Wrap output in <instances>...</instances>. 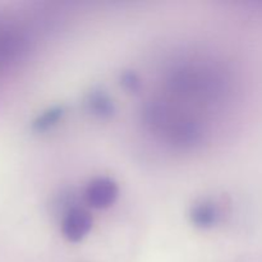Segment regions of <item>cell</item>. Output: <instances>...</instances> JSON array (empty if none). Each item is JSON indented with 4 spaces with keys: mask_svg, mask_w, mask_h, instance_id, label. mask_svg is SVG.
Segmentation results:
<instances>
[{
    "mask_svg": "<svg viewBox=\"0 0 262 262\" xmlns=\"http://www.w3.org/2000/svg\"><path fill=\"white\" fill-rule=\"evenodd\" d=\"M118 196H119L118 183L109 177H97L92 179L83 192L86 204L96 210H104L114 205Z\"/></svg>",
    "mask_w": 262,
    "mask_h": 262,
    "instance_id": "6da1fadb",
    "label": "cell"
},
{
    "mask_svg": "<svg viewBox=\"0 0 262 262\" xmlns=\"http://www.w3.org/2000/svg\"><path fill=\"white\" fill-rule=\"evenodd\" d=\"M94 217L83 207L73 206L67 210L61 220V234L69 242H79L92 229Z\"/></svg>",
    "mask_w": 262,
    "mask_h": 262,
    "instance_id": "7a4b0ae2",
    "label": "cell"
},
{
    "mask_svg": "<svg viewBox=\"0 0 262 262\" xmlns=\"http://www.w3.org/2000/svg\"><path fill=\"white\" fill-rule=\"evenodd\" d=\"M222 216V207L211 199L200 200L192 205L189 210L191 223L200 229H210L215 227L219 224Z\"/></svg>",
    "mask_w": 262,
    "mask_h": 262,
    "instance_id": "3957f363",
    "label": "cell"
},
{
    "mask_svg": "<svg viewBox=\"0 0 262 262\" xmlns=\"http://www.w3.org/2000/svg\"><path fill=\"white\" fill-rule=\"evenodd\" d=\"M84 106L90 114L100 118V119L110 118L115 112L112 97L101 89L92 90L91 92H89L86 100H84Z\"/></svg>",
    "mask_w": 262,
    "mask_h": 262,
    "instance_id": "277c9868",
    "label": "cell"
},
{
    "mask_svg": "<svg viewBox=\"0 0 262 262\" xmlns=\"http://www.w3.org/2000/svg\"><path fill=\"white\" fill-rule=\"evenodd\" d=\"M64 107L63 106H53L49 107L48 110L41 113L40 115L36 117V119L32 122V129L35 132H46V130L51 129L53 127H55L59 123V120H61V118L64 117Z\"/></svg>",
    "mask_w": 262,
    "mask_h": 262,
    "instance_id": "5b68a950",
    "label": "cell"
},
{
    "mask_svg": "<svg viewBox=\"0 0 262 262\" xmlns=\"http://www.w3.org/2000/svg\"><path fill=\"white\" fill-rule=\"evenodd\" d=\"M122 83L124 87L135 91L138 87V79L133 73H124L122 76Z\"/></svg>",
    "mask_w": 262,
    "mask_h": 262,
    "instance_id": "8992f818",
    "label": "cell"
}]
</instances>
